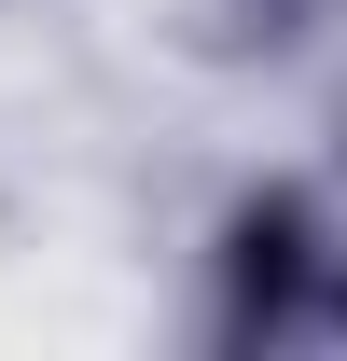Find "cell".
Listing matches in <instances>:
<instances>
[{"mask_svg":"<svg viewBox=\"0 0 347 361\" xmlns=\"http://www.w3.org/2000/svg\"><path fill=\"white\" fill-rule=\"evenodd\" d=\"M236 334H264V348L278 334H347V264L292 195H264L236 223Z\"/></svg>","mask_w":347,"mask_h":361,"instance_id":"cell-1","label":"cell"},{"mask_svg":"<svg viewBox=\"0 0 347 361\" xmlns=\"http://www.w3.org/2000/svg\"><path fill=\"white\" fill-rule=\"evenodd\" d=\"M236 14H264V42H292V28L319 14V0H236Z\"/></svg>","mask_w":347,"mask_h":361,"instance_id":"cell-2","label":"cell"}]
</instances>
